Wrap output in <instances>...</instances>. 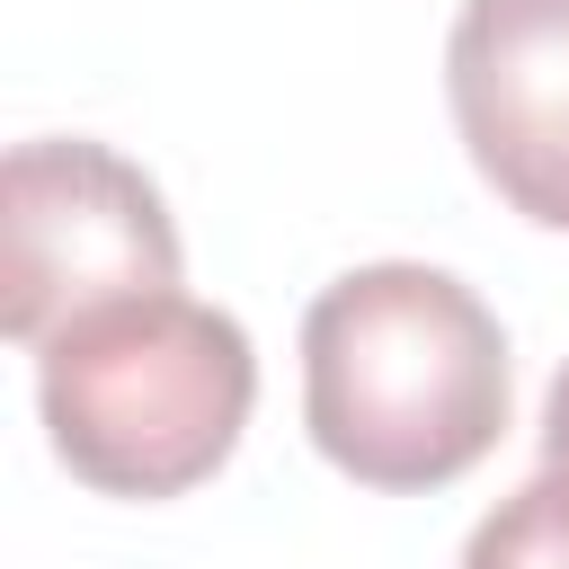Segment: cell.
Returning <instances> with one entry per match:
<instances>
[{
    "label": "cell",
    "instance_id": "1",
    "mask_svg": "<svg viewBox=\"0 0 569 569\" xmlns=\"http://www.w3.org/2000/svg\"><path fill=\"white\" fill-rule=\"evenodd\" d=\"M302 427L356 489H445L507 436L498 311L418 258H373L302 311Z\"/></svg>",
    "mask_w": 569,
    "mask_h": 569
},
{
    "label": "cell",
    "instance_id": "2",
    "mask_svg": "<svg viewBox=\"0 0 569 569\" xmlns=\"http://www.w3.org/2000/svg\"><path fill=\"white\" fill-rule=\"evenodd\" d=\"M44 436L98 498H187L249 427L258 356L249 329L178 284L71 311L36 347Z\"/></svg>",
    "mask_w": 569,
    "mask_h": 569
},
{
    "label": "cell",
    "instance_id": "3",
    "mask_svg": "<svg viewBox=\"0 0 569 569\" xmlns=\"http://www.w3.org/2000/svg\"><path fill=\"white\" fill-rule=\"evenodd\" d=\"M178 284V222L160 187L80 133L18 142L0 169V329L44 347L71 311Z\"/></svg>",
    "mask_w": 569,
    "mask_h": 569
},
{
    "label": "cell",
    "instance_id": "4",
    "mask_svg": "<svg viewBox=\"0 0 569 569\" xmlns=\"http://www.w3.org/2000/svg\"><path fill=\"white\" fill-rule=\"evenodd\" d=\"M445 98L507 213L569 231V0H462Z\"/></svg>",
    "mask_w": 569,
    "mask_h": 569
},
{
    "label": "cell",
    "instance_id": "5",
    "mask_svg": "<svg viewBox=\"0 0 569 569\" xmlns=\"http://www.w3.org/2000/svg\"><path fill=\"white\" fill-rule=\"evenodd\" d=\"M462 569H569V480L542 462L516 498H498L471 525Z\"/></svg>",
    "mask_w": 569,
    "mask_h": 569
},
{
    "label": "cell",
    "instance_id": "6",
    "mask_svg": "<svg viewBox=\"0 0 569 569\" xmlns=\"http://www.w3.org/2000/svg\"><path fill=\"white\" fill-rule=\"evenodd\" d=\"M542 462L569 480V365H560L551 391H542Z\"/></svg>",
    "mask_w": 569,
    "mask_h": 569
}]
</instances>
